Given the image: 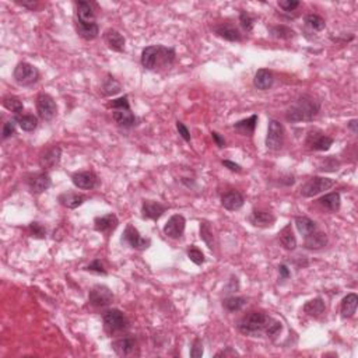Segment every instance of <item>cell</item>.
<instances>
[{"instance_id":"1","label":"cell","mask_w":358,"mask_h":358,"mask_svg":"<svg viewBox=\"0 0 358 358\" xmlns=\"http://www.w3.org/2000/svg\"><path fill=\"white\" fill-rule=\"evenodd\" d=\"M238 329L245 336L259 337L264 333L267 337L273 338L281 333L283 325L260 311H252L239 320Z\"/></svg>"},{"instance_id":"2","label":"cell","mask_w":358,"mask_h":358,"mask_svg":"<svg viewBox=\"0 0 358 358\" xmlns=\"http://www.w3.org/2000/svg\"><path fill=\"white\" fill-rule=\"evenodd\" d=\"M320 111V104L319 101L313 98L312 95L303 94L295 101L287 111L285 119L291 123H298V122H311L313 118Z\"/></svg>"},{"instance_id":"3","label":"cell","mask_w":358,"mask_h":358,"mask_svg":"<svg viewBox=\"0 0 358 358\" xmlns=\"http://www.w3.org/2000/svg\"><path fill=\"white\" fill-rule=\"evenodd\" d=\"M174 48H167L163 45L147 46L141 52V65L147 70H154L158 66H171L175 60Z\"/></svg>"},{"instance_id":"4","label":"cell","mask_w":358,"mask_h":358,"mask_svg":"<svg viewBox=\"0 0 358 358\" xmlns=\"http://www.w3.org/2000/svg\"><path fill=\"white\" fill-rule=\"evenodd\" d=\"M104 320V329L106 333L116 334L122 333L129 328V319L119 309H110L102 316Z\"/></svg>"},{"instance_id":"5","label":"cell","mask_w":358,"mask_h":358,"mask_svg":"<svg viewBox=\"0 0 358 358\" xmlns=\"http://www.w3.org/2000/svg\"><path fill=\"white\" fill-rule=\"evenodd\" d=\"M41 77L40 70L37 69L34 65H31L28 62H20L19 65L15 66L14 71H13V79L19 85L23 87H30L34 85Z\"/></svg>"},{"instance_id":"6","label":"cell","mask_w":358,"mask_h":358,"mask_svg":"<svg viewBox=\"0 0 358 358\" xmlns=\"http://www.w3.org/2000/svg\"><path fill=\"white\" fill-rule=\"evenodd\" d=\"M336 181L330 178H322V176H313L308 179L305 184L301 186V194L303 198H313L316 194L322 193L325 190H329L333 188Z\"/></svg>"},{"instance_id":"7","label":"cell","mask_w":358,"mask_h":358,"mask_svg":"<svg viewBox=\"0 0 358 358\" xmlns=\"http://www.w3.org/2000/svg\"><path fill=\"white\" fill-rule=\"evenodd\" d=\"M122 244H126L130 248L137 249V250H146L150 248L151 239L143 238L136 227H133L132 224H128L122 234Z\"/></svg>"},{"instance_id":"8","label":"cell","mask_w":358,"mask_h":358,"mask_svg":"<svg viewBox=\"0 0 358 358\" xmlns=\"http://www.w3.org/2000/svg\"><path fill=\"white\" fill-rule=\"evenodd\" d=\"M284 145V126L279 120L270 119L266 136V147L272 151H279Z\"/></svg>"},{"instance_id":"9","label":"cell","mask_w":358,"mask_h":358,"mask_svg":"<svg viewBox=\"0 0 358 358\" xmlns=\"http://www.w3.org/2000/svg\"><path fill=\"white\" fill-rule=\"evenodd\" d=\"M37 112L41 119L45 122H50L58 114V106L55 100L49 94L41 93L37 97Z\"/></svg>"},{"instance_id":"10","label":"cell","mask_w":358,"mask_h":358,"mask_svg":"<svg viewBox=\"0 0 358 358\" xmlns=\"http://www.w3.org/2000/svg\"><path fill=\"white\" fill-rule=\"evenodd\" d=\"M88 301L91 305H94L97 308H104V307H108L114 301V294L106 285L97 284L90 290Z\"/></svg>"},{"instance_id":"11","label":"cell","mask_w":358,"mask_h":358,"mask_svg":"<svg viewBox=\"0 0 358 358\" xmlns=\"http://www.w3.org/2000/svg\"><path fill=\"white\" fill-rule=\"evenodd\" d=\"M305 146L313 151H328L333 146V139L324 134L322 132H319V130H312L307 136Z\"/></svg>"},{"instance_id":"12","label":"cell","mask_w":358,"mask_h":358,"mask_svg":"<svg viewBox=\"0 0 358 358\" xmlns=\"http://www.w3.org/2000/svg\"><path fill=\"white\" fill-rule=\"evenodd\" d=\"M71 182L76 188L84 190H91L98 186L100 179L93 171H80L71 175Z\"/></svg>"},{"instance_id":"13","label":"cell","mask_w":358,"mask_h":358,"mask_svg":"<svg viewBox=\"0 0 358 358\" xmlns=\"http://www.w3.org/2000/svg\"><path fill=\"white\" fill-rule=\"evenodd\" d=\"M186 227V220L182 214H174L172 217H169L167 224L164 225V234L168 238L179 239L182 238Z\"/></svg>"},{"instance_id":"14","label":"cell","mask_w":358,"mask_h":358,"mask_svg":"<svg viewBox=\"0 0 358 358\" xmlns=\"http://www.w3.org/2000/svg\"><path fill=\"white\" fill-rule=\"evenodd\" d=\"M112 348L115 350V353L120 355V357H129V355H133L139 347H137L136 338L130 337V336H124V337H119L118 340H115L112 343Z\"/></svg>"},{"instance_id":"15","label":"cell","mask_w":358,"mask_h":358,"mask_svg":"<svg viewBox=\"0 0 358 358\" xmlns=\"http://www.w3.org/2000/svg\"><path fill=\"white\" fill-rule=\"evenodd\" d=\"M213 32L217 37H220V38L229 41V42H239V41H242V35H241L238 28L234 24H229V23H221V24L214 25Z\"/></svg>"},{"instance_id":"16","label":"cell","mask_w":358,"mask_h":358,"mask_svg":"<svg viewBox=\"0 0 358 358\" xmlns=\"http://www.w3.org/2000/svg\"><path fill=\"white\" fill-rule=\"evenodd\" d=\"M76 23L79 24H95V11L93 5L88 2H77L76 3Z\"/></svg>"},{"instance_id":"17","label":"cell","mask_w":358,"mask_h":358,"mask_svg":"<svg viewBox=\"0 0 358 358\" xmlns=\"http://www.w3.org/2000/svg\"><path fill=\"white\" fill-rule=\"evenodd\" d=\"M60 157H62V150L59 146H52L42 151L40 155V165L41 168L50 169L59 164Z\"/></svg>"},{"instance_id":"18","label":"cell","mask_w":358,"mask_h":358,"mask_svg":"<svg viewBox=\"0 0 358 358\" xmlns=\"http://www.w3.org/2000/svg\"><path fill=\"white\" fill-rule=\"evenodd\" d=\"M118 224H119V220H118V217L115 214H105V216L97 217L94 220V228L98 232L110 234V232L116 229Z\"/></svg>"},{"instance_id":"19","label":"cell","mask_w":358,"mask_h":358,"mask_svg":"<svg viewBox=\"0 0 358 358\" xmlns=\"http://www.w3.org/2000/svg\"><path fill=\"white\" fill-rule=\"evenodd\" d=\"M303 238H305L303 239V246L309 250H318V249L325 248L329 244L328 235L322 231H316V229Z\"/></svg>"},{"instance_id":"20","label":"cell","mask_w":358,"mask_h":358,"mask_svg":"<svg viewBox=\"0 0 358 358\" xmlns=\"http://www.w3.org/2000/svg\"><path fill=\"white\" fill-rule=\"evenodd\" d=\"M50 185H52V179H50L48 172H41V174L34 175V176L28 181L30 190L35 194L44 193L45 190L49 189Z\"/></svg>"},{"instance_id":"21","label":"cell","mask_w":358,"mask_h":358,"mask_svg":"<svg viewBox=\"0 0 358 358\" xmlns=\"http://www.w3.org/2000/svg\"><path fill=\"white\" fill-rule=\"evenodd\" d=\"M112 118L116 122L118 126L124 128V129H130L133 128L134 124L137 123V118L134 116L130 108H123V110H114L112 112Z\"/></svg>"},{"instance_id":"22","label":"cell","mask_w":358,"mask_h":358,"mask_svg":"<svg viewBox=\"0 0 358 358\" xmlns=\"http://www.w3.org/2000/svg\"><path fill=\"white\" fill-rule=\"evenodd\" d=\"M104 41L105 44L108 45V48L115 52H123L124 50V44H126V40L124 37L120 34L119 31L114 30V28H110L104 32Z\"/></svg>"},{"instance_id":"23","label":"cell","mask_w":358,"mask_h":358,"mask_svg":"<svg viewBox=\"0 0 358 358\" xmlns=\"http://www.w3.org/2000/svg\"><path fill=\"white\" fill-rule=\"evenodd\" d=\"M244 196L239 192H235V190L227 192V193H224L221 196V206L225 210H229V211H237L244 206Z\"/></svg>"},{"instance_id":"24","label":"cell","mask_w":358,"mask_h":358,"mask_svg":"<svg viewBox=\"0 0 358 358\" xmlns=\"http://www.w3.org/2000/svg\"><path fill=\"white\" fill-rule=\"evenodd\" d=\"M165 210H167L165 206H163L158 202H153V200H145L143 204H141L143 217L149 220H154V221H157L165 213Z\"/></svg>"},{"instance_id":"25","label":"cell","mask_w":358,"mask_h":358,"mask_svg":"<svg viewBox=\"0 0 358 358\" xmlns=\"http://www.w3.org/2000/svg\"><path fill=\"white\" fill-rule=\"evenodd\" d=\"M249 221L255 227L260 228H267L272 227L276 221V217L270 211H263V210H254L252 214L249 216Z\"/></svg>"},{"instance_id":"26","label":"cell","mask_w":358,"mask_h":358,"mask_svg":"<svg viewBox=\"0 0 358 358\" xmlns=\"http://www.w3.org/2000/svg\"><path fill=\"white\" fill-rule=\"evenodd\" d=\"M59 203L62 206H65L67 209H77L79 206L84 203L87 200V196L83 193H75V192H67V193H62L58 198Z\"/></svg>"},{"instance_id":"27","label":"cell","mask_w":358,"mask_h":358,"mask_svg":"<svg viewBox=\"0 0 358 358\" xmlns=\"http://www.w3.org/2000/svg\"><path fill=\"white\" fill-rule=\"evenodd\" d=\"M274 83L273 73L268 69H259L256 71L254 79V85L258 90H262V91H266V90L272 88V85Z\"/></svg>"},{"instance_id":"28","label":"cell","mask_w":358,"mask_h":358,"mask_svg":"<svg viewBox=\"0 0 358 358\" xmlns=\"http://www.w3.org/2000/svg\"><path fill=\"white\" fill-rule=\"evenodd\" d=\"M358 297L357 294H347L342 301V315L343 318H353L354 313L357 311Z\"/></svg>"},{"instance_id":"29","label":"cell","mask_w":358,"mask_h":358,"mask_svg":"<svg viewBox=\"0 0 358 358\" xmlns=\"http://www.w3.org/2000/svg\"><path fill=\"white\" fill-rule=\"evenodd\" d=\"M76 31L83 40L93 41L100 34V27H98L97 23L95 24H79V23H76Z\"/></svg>"},{"instance_id":"30","label":"cell","mask_w":358,"mask_h":358,"mask_svg":"<svg viewBox=\"0 0 358 358\" xmlns=\"http://www.w3.org/2000/svg\"><path fill=\"white\" fill-rule=\"evenodd\" d=\"M320 206H324L325 209H328L329 211H338L340 210V204H342V199H340V193L338 192H332L322 196L318 200Z\"/></svg>"},{"instance_id":"31","label":"cell","mask_w":358,"mask_h":358,"mask_svg":"<svg viewBox=\"0 0 358 358\" xmlns=\"http://www.w3.org/2000/svg\"><path fill=\"white\" fill-rule=\"evenodd\" d=\"M326 311V305L322 298H313L303 305V312L309 316H320Z\"/></svg>"},{"instance_id":"32","label":"cell","mask_w":358,"mask_h":358,"mask_svg":"<svg viewBox=\"0 0 358 358\" xmlns=\"http://www.w3.org/2000/svg\"><path fill=\"white\" fill-rule=\"evenodd\" d=\"M256 124H258V115H252L248 119L237 122L234 124V128L237 130H239L242 134H245V136H252L255 129H256Z\"/></svg>"},{"instance_id":"33","label":"cell","mask_w":358,"mask_h":358,"mask_svg":"<svg viewBox=\"0 0 358 358\" xmlns=\"http://www.w3.org/2000/svg\"><path fill=\"white\" fill-rule=\"evenodd\" d=\"M15 122H17V124L20 126L21 130H24V132H34L35 129H37V126H38V119H37V116H34V115H19V116H14Z\"/></svg>"},{"instance_id":"34","label":"cell","mask_w":358,"mask_h":358,"mask_svg":"<svg viewBox=\"0 0 358 358\" xmlns=\"http://www.w3.org/2000/svg\"><path fill=\"white\" fill-rule=\"evenodd\" d=\"M280 244L283 245V248L287 249V250H294V249L297 248V238L294 235L291 225H287L281 231V234H280Z\"/></svg>"},{"instance_id":"35","label":"cell","mask_w":358,"mask_h":358,"mask_svg":"<svg viewBox=\"0 0 358 358\" xmlns=\"http://www.w3.org/2000/svg\"><path fill=\"white\" fill-rule=\"evenodd\" d=\"M3 105H5L6 110L11 111L14 116H19V115L23 114V110H24V105H23V101L15 97V95H7L3 98Z\"/></svg>"},{"instance_id":"36","label":"cell","mask_w":358,"mask_h":358,"mask_svg":"<svg viewBox=\"0 0 358 358\" xmlns=\"http://www.w3.org/2000/svg\"><path fill=\"white\" fill-rule=\"evenodd\" d=\"M295 225H297V229H298L303 237H307V235L311 234L312 231L316 229V223H315L313 220L309 219V217H305V216L297 217V219H295Z\"/></svg>"},{"instance_id":"37","label":"cell","mask_w":358,"mask_h":358,"mask_svg":"<svg viewBox=\"0 0 358 358\" xmlns=\"http://www.w3.org/2000/svg\"><path fill=\"white\" fill-rule=\"evenodd\" d=\"M120 90H122V85L119 84V81L115 79V77H112V76H108V77L105 79L104 85H102V90H101V91H102V94H104L105 97H111V95L120 93Z\"/></svg>"},{"instance_id":"38","label":"cell","mask_w":358,"mask_h":358,"mask_svg":"<svg viewBox=\"0 0 358 358\" xmlns=\"http://www.w3.org/2000/svg\"><path fill=\"white\" fill-rule=\"evenodd\" d=\"M245 303H246V299L242 298V297H235V295H232V297H228V298H225L223 301V307L228 312H238V311H241V309L244 308Z\"/></svg>"},{"instance_id":"39","label":"cell","mask_w":358,"mask_h":358,"mask_svg":"<svg viewBox=\"0 0 358 358\" xmlns=\"http://www.w3.org/2000/svg\"><path fill=\"white\" fill-rule=\"evenodd\" d=\"M270 32L273 35L274 38H279V40H291L295 37V31L293 28H290L287 25H274L270 28Z\"/></svg>"},{"instance_id":"40","label":"cell","mask_w":358,"mask_h":358,"mask_svg":"<svg viewBox=\"0 0 358 358\" xmlns=\"http://www.w3.org/2000/svg\"><path fill=\"white\" fill-rule=\"evenodd\" d=\"M305 24L313 31H322L326 27L325 20L318 14H308L305 17Z\"/></svg>"},{"instance_id":"41","label":"cell","mask_w":358,"mask_h":358,"mask_svg":"<svg viewBox=\"0 0 358 358\" xmlns=\"http://www.w3.org/2000/svg\"><path fill=\"white\" fill-rule=\"evenodd\" d=\"M200 238L203 239L204 242L207 244L210 249H213V232H211V228L207 223L200 224Z\"/></svg>"},{"instance_id":"42","label":"cell","mask_w":358,"mask_h":358,"mask_svg":"<svg viewBox=\"0 0 358 358\" xmlns=\"http://www.w3.org/2000/svg\"><path fill=\"white\" fill-rule=\"evenodd\" d=\"M239 23H241V27L244 28V31L250 32V31L254 30L255 17H252V15L249 14V13H246V11H241V13H239Z\"/></svg>"},{"instance_id":"43","label":"cell","mask_w":358,"mask_h":358,"mask_svg":"<svg viewBox=\"0 0 358 358\" xmlns=\"http://www.w3.org/2000/svg\"><path fill=\"white\" fill-rule=\"evenodd\" d=\"M188 258H189L194 264H198V266L203 264L204 260H206L203 252H202L199 248H196L194 245H192V246L188 249Z\"/></svg>"},{"instance_id":"44","label":"cell","mask_w":358,"mask_h":358,"mask_svg":"<svg viewBox=\"0 0 358 358\" xmlns=\"http://www.w3.org/2000/svg\"><path fill=\"white\" fill-rule=\"evenodd\" d=\"M28 229H30L31 235H32L34 238L44 239L45 237H46V229H45V227L41 223H37V221L31 223Z\"/></svg>"},{"instance_id":"45","label":"cell","mask_w":358,"mask_h":358,"mask_svg":"<svg viewBox=\"0 0 358 358\" xmlns=\"http://www.w3.org/2000/svg\"><path fill=\"white\" fill-rule=\"evenodd\" d=\"M108 108H112V110H123V108H130L129 97H128V95H123V97H120V98L112 100L110 104H108Z\"/></svg>"},{"instance_id":"46","label":"cell","mask_w":358,"mask_h":358,"mask_svg":"<svg viewBox=\"0 0 358 358\" xmlns=\"http://www.w3.org/2000/svg\"><path fill=\"white\" fill-rule=\"evenodd\" d=\"M84 268L87 270V272H91V273L102 274V276H105V274H106V270H105L104 266H102V263H101L100 259H95V260H93V262H91L88 266H85Z\"/></svg>"},{"instance_id":"47","label":"cell","mask_w":358,"mask_h":358,"mask_svg":"<svg viewBox=\"0 0 358 358\" xmlns=\"http://www.w3.org/2000/svg\"><path fill=\"white\" fill-rule=\"evenodd\" d=\"M15 124H17V122H15L14 118L6 122L5 126H3V140L9 139V137H11V136H14L15 134Z\"/></svg>"},{"instance_id":"48","label":"cell","mask_w":358,"mask_h":358,"mask_svg":"<svg viewBox=\"0 0 358 358\" xmlns=\"http://www.w3.org/2000/svg\"><path fill=\"white\" fill-rule=\"evenodd\" d=\"M176 130H178L179 136L182 137V139L185 140V141H188V143H190V132L189 129L185 126V123H182L181 120H176Z\"/></svg>"},{"instance_id":"49","label":"cell","mask_w":358,"mask_h":358,"mask_svg":"<svg viewBox=\"0 0 358 358\" xmlns=\"http://www.w3.org/2000/svg\"><path fill=\"white\" fill-rule=\"evenodd\" d=\"M203 355V343L200 338H196L193 343V347L190 350V357L193 358H200Z\"/></svg>"},{"instance_id":"50","label":"cell","mask_w":358,"mask_h":358,"mask_svg":"<svg viewBox=\"0 0 358 358\" xmlns=\"http://www.w3.org/2000/svg\"><path fill=\"white\" fill-rule=\"evenodd\" d=\"M279 6L284 11H293L299 6V2L297 0H281L279 2Z\"/></svg>"},{"instance_id":"51","label":"cell","mask_w":358,"mask_h":358,"mask_svg":"<svg viewBox=\"0 0 358 358\" xmlns=\"http://www.w3.org/2000/svg\"><path fill=\"white\" fill-rule=\"evenodd\" d=\"M221 164L225 167V168H228L229 171H232V172H242V167L239 164H237V163H232V161H229V159H223L221 161Z\"/></svg>"},{"instance_id":"52","label":"cell","mask_w":358,"mask_h":358,"mask_svg":"<svg viewBox=\"0 0 358 358\" xmlns=\"http://www.w3.org/2000/svg\"><path fill=\"white\" fill-rule=\"evenodd\" d=\"M279 274H280V279L281 280H287L291 276V272H290V268L287 267V264H280L279 266Z\"/></svg>"},{"instance_id":"53","label":"cell","mask_w":358,"mask_h":358,"mask_svg":"<svg viewBox=\"0 0 358 358\" xmlns=\"http://www.w3.org/2000/svg\"><path fill=\"white\" fill-rule=\"evenodd\" d=\"M17 5L23 6L25 9H30V10H35L38 7V2H34V0H25V2H15Z\"/></svg>"},{"instance_id":"54","label":"cell","mask_w":358,"mask_h":358,"mask_svg":"<svg viewBox=\"0 0 358 358\" xmlns=\"http://www.w3.org/2000/svg\"><path fill=\"white\" fill-rule=\"evenodd\" d=\"M211 137H213V140L216 141V145L219 146L220 149H224V147H225V140H224V137L220 136V133H217V132H211Z\"/></svg>"},{"instance_id":"55","label":"cell","mask_w":358,"mask_h":358,"mask_svg":"<svg viewBox=\"0 0 358 358\" xmlns=\"http://www.w3.org/2000/svg\"><path fill=\"white\" fill-rule=\"evenodd\" d=\"M238 287H239L238 279H237L235 276H232L231 280H229V285L225 289V293H232V291H235V290H238Z\"/></svg>"},{"instance_id":"56","label":"cell","mask_w":358,"mask_h":358,"mask_svg":"<svg viewBox=\"0 0 358 358\" xmlns=\"http://www.w3.org/2000/svg\"><path fill=\"white\" fill-rule=\"evenodd\" d=\"M221 355H224V357H227V355H238V353H237L235 350H232L231 347H227V350H224V351H220V353L216 354V357H221Z\"/></svg>"},{"instance_id":"57","label":"cell","mask_w":358,"mask_h":358,"mask_svg":"<svg viewBox=\"0 0 358 358\" xmlns=\"http://www.w3.org/2000/svg\"><path fill=\"white\" fill-rule=\"evenodd\" d=\"M347 126H348V129L351 130L354 134L358 133V120L357 119L350 120V122L347 123Z\"/></svg>"}]
</instances>
